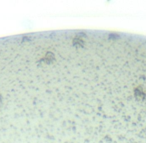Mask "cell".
Instances as JSON below:
<instances>
[{"mask_svg": "<svg viewBox=\"0 0 146 143\" xmlns=\"http://www.w3.org/2000/svg\"><path fill=\"white\" fill-rule=\"evenodd\" d=\"M134 97H135L138 101H143L144 99L146 98V92L141 85L137 86L134 89Z\"/></svg>", "mask_w": 146, "mask_h": 143, "instance_id": "obj_1", "label": "cell"}, {"mask_svg": "<svg viewBox=\"0 0 146 143\" xmlns=\"http://www.w3.org/2000/svg\"><path fill=\"white\" fill-rule=\"evenodd\" d=\"M54 60H55V56H54V54H53V52L48 51V52H46V54L44 55V57L41 59V62H44V63H46V64H50V63H52Z\"/></svg>", "mask_w": 146, "mask_h": 143, "instance_id": "obj_2", "label": "cell"}, {"mask_svg": "<svg viewBox=\"0 0 146 143\" xmlns=\"http://www.w3.org/2000/svg\"><path fill=\"white\" fill-rule=\"evenodd\" d=\"M2 105V96H1V94H0V106Z\"/></svg>", "mask_w": 146, "mask_h": 143, "instance_id": "obj_4", "label": "cell"}, {"mask_svg": "<svg viewBox=\"0 0 146 143\" xmlns=\"http://www.w3.org/2000/svg\"><path fill=\"white\" fill-rule=\"evenodd\" d=\"M83 37L84 36H82L81 34L76 35V36L74 37V38H73V41H72L73 46H75V47H81V46H83V45H84Z\"/></svg>", "mask_w": 146, "mask_h": 143, "instance_id": "obj_3", "label": "cell"}, {"mask_svg": "<svg viewBox=\"0 0 146 143\" xmlns=\"http://www.w3.org/2000/svg\"><path fill=\"white\" fill-rule=\"evenodd\" d=\"M69 143H72V142H69Z\"/></svg>", "mask_w": 146, "mask_h": 143, "instance_id": "obj_5", "label": "cell"}]
</instances>
